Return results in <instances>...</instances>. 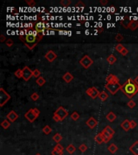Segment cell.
<instances>
[{"instance_id": "cell-15", "label": "cell", "mask_w": 138, "mask_h": 155, "mask_svg": "<svg viewBox=\"0 0 138 155\" xmlns=\"http://www.w3.org/2000/svg\"><path fill=\"white\" fill-rule=\"evenodd\" d=\"M129 150L134 155H138V141H136L129 148Z\"/></svg>"}, {"instance_id": "cell-48", "label": "cell", "mask_w": 138, "mask_h": 155, "mask_svg": "<svg viewBox=\"0 0 138 155\" xmlns=\"http://www.w3.org/2000/svg\"><path fill=\"white\" fill-rule=\"evenodd\" d=\"M4 41H7L6 37H5L4 35L1 34V35H0V42H4Z\"/></svg>"}, {"instance_id": "cell-9", "label": "cell", "mask_w": 138, "mask_h": 155, "mask_svg": "<svg viewBox=\"0 0 138 155\" xmlns=\"http://www.w3.org/2000/svg\"><path fill=\"white\" fill-rule=\"evenodd\" d=\"M24 116H25V118H26L30 123L34 122L36 120H37V116H36L35 112L33 111V108H31V109H29L26 113H25Z\"/></svg>"}, {"instance_id": "cell-2", "label": "cell", "mask_w": 138, "mask_h": 155, "mask_svg": "<svg viewBox=\"0 0 138 155\" xmlns=\"http://www.w3.org/2000/svg\"><path fill=\"white\" fill-rule=\"evenodd\" d=\"M43 37V35H39L38 37H35L32 34H26L24 36H19V38L24 45L27 46L29 49H32L37 45Z\"/></svg>"}, {"instance_id": "cell-30", "label": "cell", "mask_w": 138, "mask_h": 155, "mask_svg": "<svg viewBox=\"0 0 138 155\" xmlns=\"http://www.w3.org/2000/svg\"><path fill=\"white\" fill-rule=\"evenodd\" d=\"M125 47L124 45H123L122 44H120V43H119V44H117L116 45V47H115V49H116V50L118 52V53H121V52L123 51V49H124Z\"/></svg>"}, {"instance_id": "cell-29", "label": "cell", "mask_w": 138, "mask_h": 155, "mask_svg": "<svg viewBox=\"0 0 138 155\" xmlns=\"http://www.w3.org/2000/svg\"><path fill=\"white\" fill-rule=\"evenodd\" d=\"M104 130H105L106 132H108V133L110 134V135L112 136V137H113V135L115 134V131L113 130V129H112L111 127H110V126H108V125L106 126V127L104 128Z\"/></svg>"}, {"instance_id": "cell-25", "label": "cell", "mask_w": 138, "mask_h": 155, "mask_svg": "<svg viewBox=\"0 0 138 155\" xmlns=\"http://www.w3.org/2000/svg\"><path fill=\"white\" fill-rule=\"evenodd\" d=\"M53 140L55 142H57V144H59V142L62 140V136H61L60 133H56L55 135L53 137Z\"/></svg>"}, {"instance_id": "cell-32", "label": "cell", "mask_w": 138, "mask_h": 155, "mask_svg": "<svg viewBox=\"0 0 138 155\" xmlns=\"http://www.w3.org/2000/svg\"><path fill=\"white\" fill-rule=\"evenodd\" d=\"M15 75L16 78L18 79H20V78H23V70H20V69H18L15 72Z\"/></svg>"}, {"instance_id": "cell-39", "label": "cell", "mask_w": 138, "mask_h": 155, "mask_svg": "<svg viewBox=\"0 0 138 155\" xmlns=\"http://www.w3.org/2000/svg\"><path fill=\"white\" fill-rule=\"evenodd\" d=\"M123 40H124V37H123V35L118 33L116 36V41H117V42H121Z\"/></svg>"}, {"instance_id": "cell-49", "label": "cell", "mask_w": 138, "mask_h": 155, "mask_svg": "<svg viewBox=\"0 0 138 155\" xmlns=\"http://www.w3.org/2000/svg\"><path fill=\"white\" fill-rule=\"evenodd\" d=\"M100 3L102 5H103V6H106V5L108 3V1H107V0H100Z\"/></svg>"}, {"instance_id": "cell-20", "label": "cell", "mask_w": 138, "mask_h": 155, "mask_svg": "<svg viewBox=\"0 0 138 155\" xmlns=\"http://www.w3.org/2000/svg\"><path fill=\"white\" fill-rule=\"evenodd\" d=\"M106 118H107V120H108V121H110V122H113L116 119V116L114 114V112H110L108 114H107V116H106Z\"/></svg>"}, {"instance_id": "cell-41", "label": "cell", "mask_w": 138, "mask_h": 155, "mask_svg": "<svg viewBox=\"0 0 138 155\" xmlns=\"http://www.w3.org/2000/svg\"><path fill=\"white\" fill-rule=\"evenodd\" d=\"M13 45H14V42H13V40H12V39L7 40V41H6V45L7 46V47H12Z\"/></svg>"}, {"instance_id": "cell-46", "label": "cell", "mask_w": 138, "mask_h": 155, "mask_svg": "<svg viewBox=\"0 0 138 155\" xmlns=\"http://www.w3.org/2000/svg\"><path fill=\"white\" fill-rule=\"evenodd\" d=\"M128 53H129V50H128L126 48H124V49H123V51H122L121 53H120V54H121V55H123V56H126Z\"/></svg>"}, {"instance_id": "cell-38", "label": "cell", "mask_w": 138, "mask_h": 155, "mask_svg": "<svg viewBox=\"0 0 138 155\" xmlns=\"http://www.w3.org/2000/svg\"><path fill=\"white\" fill-rule=\"evenodd\" d=\"M31 99H32L33 101H37L39 99V95L37 94V92H34L31 95Z\"/></svg>"}, {"instance_id": "cell-47", "label": "cell", "mask_w": 138, "mask_h": 155, "mask_svg": "<svg viewBox=\"0 0 138 155\" xmlns=\"http://www.w3.org/2000/svg\"><path fill=\"white\" fill-rule=\"evenodd\" d=\"M53 120L56 121V122H59V121H61V119H60L57 115H55V114H53Z\"/></svg>"}, {"instance_id": "cell-12", "label": "cell", "mask_w": 138, "mask_h": 155, "mask_svg": "<svg viewBox=\"0 0 138 155\" xmlns=\"http://www.w3.org/2000/svg\"><path fill=\"white\" fill-rule=\"evenodd\" d=\"M86 125H87L90 128H94L96 125H97V124H98V122H97V120H95V119L93 117V116H90L87 120H86Z\"/></svg>"}, {"instance_id": "cell-21", "label": "cell", "mask_w": 138, "mask_h": 155, "mask_svg": "<svg viewBox=\"0 0 138 155\" xmlns=\"http://www.w3.org/2000/svg\"><path fill=\"white\" fill-rule=\"evenodd\" d=\"M116 61H117V58H116V57H115L113 54L109 55L108 57H107V62H108L110 65H113Z\"/></svg>"}, {"instance_id": "cell-22", "label": "cell", "mask_w": 138, "mask_h": 155, "mask_svg": "<svg viewBox=\"0 0 138 155\" xmlns=\"http://www.w3.org/2000/svg\"><path fill=\"white\" fill-rule=\"evenodd\" d=\"M107 149H108V151L111 153H115L117 152L118 150V147H117L115 144H111L110 146L107 147Z\"/></svg>"}, {"instance_id": "cell-18", "label": "cell", "mask_w": 138, "mask_h": 155, "mask_svg": "<svg viewBox=\"0 0 138 155\" xmlns=\"http://www.w3.org/2000/svg\"><path fill=\"white\" fill-rule=\"evenodd\" d=\"M129 28L131 29L132 31L137 29L138 28V21H136V20H131L129 23Z\"/></svg>"}, {"instance_id": "cell-26", "label": "cell", "mask_w": 138, "mask_h": 155, "mask_svg": "<svg viewBox=\"0 0 138 155\" xmlns=\"http://www.w3.org/2000/svg\"><path fill=\"white\" fill-rule=\"evenodd\" d=\"M66 150H67V152H68L69 153L72 154V153H74L75 152L76 148H75V146H74V145L70 144V145H69L67 147H66Z\"/></svg>"}, {"instance_id": "cell-44", "label": "cell", "mask_w": 138, "mask_h": 155, "mask_svg": "<svg viewBox=\"0 0 138 155\" xmlns=\"http://www.w3.org/2000/svg\"><path fill=\"white\" fill-rule=\"evenodd\" d=\"M33 111H34V112H35V114H36V116H37V117L40 116V110L38 109L37 107H34L33 108Z\"/></svg>"}, {"instance_id": "cell-51", "label": "cell", "mask_w": 138, "mask_h": 155, "mask_svg": "<svg viewBox=\"0 0 138 155\" xmlns=\"http://www.w3.org/2000/svg\"><path fill=\"white\" fill-rule=\"evenodd\" d=\"M88 34H89V31L86 30V35H88Z\"/></svg>"}, {"instance_id": "cell-45", "label": "cell", "mask_w": 138, "mask_h": 155, "mask_svg": "<svg viewBox=\"0 0 138 155\" xmlns=\"http://www.w3.org/2000/svg\"><path fill=\"white\" fill-rule=\"evenodd\" d=\"M130 126H131V129L136 128V121H134V120H130Z\"/></svg>"}, {"instance_id": "cell-14", "label": "cell", "mask_w": 138, "mask_h": 155, "mask_svg": "<svg viewBox=\"0 0 138 155\" xmlns=\"http://www.w3.org/2000/svg\"><path fill=\"white\" fill-rule=\"evenodd\" d=\"M101 134H102V137H103V139L104 143H107L108 141H110L111 140V138L113 137L112 136H111L108 132H106L104 129L101 132Z\"/></svg>"}, {"instance_id": "cell-1", "label": "cell", "mask_w": 138, "mask_h": 155, "mask_svg": "<svg viewBox=\"0 0 138 155\" xmlns=\"http://www.w3.org/2000/svg\"><path fill=\"white\" fill-rule=\"evenodd\" d=\"M120 91L129 99H132L136 93H138V85L136 83V82L133 79H129L122 85Z\"/></svg>"}, {"instance_id": "cell-23", "label": "cell", "mask_w": 138, "mask_h": 155, "mask_svg": "<svg viewBox=\"0 0 138 155\" xmlns=\"http://www.w3.org/2000/svg\"><path fill=\"white\" fill-rule=\"evenodd\" d=\"M99 99H100L101 101L104 102V101H106V100L107 99V98H108V95L107 94L106 91H103L100 92V94H99Z\"/></svg>"}, {"instance_id": "cell-50", "label": "cell", "mask_w": 138, "mask_h": 155, "mask_svg": "<svg viewBox=\"0 0 138 155\" xmlns=\"http://www.w3.org/2000/svg\"><path fill=\"white\" fill-rule=\"evenodd\" d=\"M134 81L136 82V84L138 85V75H137V76L136 77V79H134Z\"/></svg>"}, {"instance_id": "cell-3", "label": "cell", "mask_w": 138, "mask_h": 155, "mask_svg": "<svg viewBox=\"0 0 138 155\" xmlns=\"http://www.w3.org/2000/svg\"><path fill=\"white\" fill-rule=\"evenodd\" d=\"M121 87H122V85L120 83V82H107L105 85V88L108 91L111 95H116L117 91L121 89Z\"/></svg>"}, {"instance_id": "cell-28", "label": "cell", "mask_w": 138, "mask_h": 155, "mask_svg": "<svg viewBox=\"0 0 138 155\" xmlns=\"http://www.w3.org/2000/svg\"><path fill=\"white\" fill-rule=\"evenodd\" d=\"M42 131H43V132L45 134V135H49V134L51 132H52V128H51L49 125H45V126L43 128Z\"/></svg>"}, {"instance_id": "cell-24", "label": "cell", "mask_w": 138, "mask_h": 155, "mask_svg": "<svg viewBox=\"0 0 138 155\" xmlns=\"http://www.w3.org/2000/svg\"><path fill=\"white\" fill-rule=\"evenodd\" d=\"M45 79H44V77H42V76H40V78H38V79H37V81H36V82H37V84L39 86H43L44 84H45Z\"/></svg>"}, {"instance_id": "cell-10", "label": "cell", "mask_w": 138, "mask_h": 155, "mask_svg": "<svg viewBox=\"0 0 138 155\" xmlns=\"http://www.w3.org/2000/svg\"><path fill=\"white\" fill-rule=\"evenodd\" d=\"M45 58L47 59L49 62H53V61L57 58V54H56L53 50H49L47 52V53L45 54Z\"/></svg>"}, {"instance_id": "cell-34", "label": "cell", "mask_w": 138, "mask_h": 155, "mask_svg": "<svg viewBox=\"0 0 138 155\" xmlns=\"http://www.w3.org/2000/svg\"><path fill=\"white\" fill-rule=\"evenodd\" d=\"M53 149H56V150H58V151H61V152H63L64 148H63V146H61V145L59 143V144L56 145V146H54V148H53Z\"/></svg>"}, {"instance_id": "cell-19", "label": "cell", "mask_w": 138, "mask_h": 155, "mask_svg": "<svg viewBox=\"0 0 138 155\" xmlns=\"http://www.w3.org/2000/svg\"><path fill=\"white\" fill-rule=\"evenodd\" d=\"M95 141L97 144H99V145H100V144H102L103 142H104L103 141V137H102L101 132H99V133L96 134V135H95Z\"/></svg>"}, {"instance_id": "cell-11", "label": "cell", "mask_w": 138, "mask_h": 155, "mask_svg": "<svg viewBox=\"0 0 138 155\" xmlns=\"http://www.w3.org/2000/svg\"><path fill=\"white\" fill-rule=\"evenodd\" d=\"M18 117H19L18 114H17V113L15 112V111H11V112H10L8 114H7V120H8L10 122H15V121L18 119Z\"/></svg>"}, {"instance_id": "cell-6", "label": "cell", "mask_w": 138, "mask_h": 155, "mask_svg": "<svg viewBox=\"0 0 138 155\" xmlns=\"http://www.w3.org/2000/svg\"><path fill=\"white\" fill-rule=\"evenodd\" d=\"M53 114L57 115V116L61 119V121H62V120H65L66 117L68 116L69 112L66 110V109H65L63 107H59L54 112Z\"/></svg>"}, {"instance_id": "cell-43", "label": "cell", "mask_w": 138, "mask_h": 155, "mask_svg": "<svg viewBox=\"0 0 138 155\" xmlns=\"http://www.w3.org/2000/svg\"><path fill=\"white\" fill-rule=\"evenodd\" d=\"M62 154H63V152L56 150V149H53L52 150V155H62Z\"/></svg>"}, {"instance_id": "cell-5", "label": "cell", "mask_w": 138, "mask_h": 155, "mask_svg": "<svg viewBox=\"0 0 138 155\" xmlns=\"http://www.w3.org/2000/svg\"><path fill=\"white\" fill-rule=\"evenodd\" d=\"M79 63H80V65H82V66L84 67L85 69H88L90 65H93L94 61L88 55H85L80 59Z\"/></svg>"}, {"instance_id": "cell-4", "label": "cell", "mask_w": 138, "mask_h": 155, "mask_svg": "<svg viewBox=\"0 0 138 155\" xmlns=\"http://www.w3.org/2000/svg\"><path fill=\"white\" fill-rule=\"evenodd\" d=\"M11 99V95L3 87L0 88V107H3Z\"/></svg>"}, {"instance_id": "cell-33", "label": "cell", "mask_w": 138, "mask_h": 155, "mask_svg": "<svg viewBox=\"0 0 138 155\" xmlns=\"http://www.w3.org/2000/svg\"><path fill=\"white\" fill-rule=\"evenodd\" d=\"M61 5H62L63 7H68L70 4H71L70 0H61L60 2Z\"/></svg>"}, {"instance_id": "cell-17", "label": "cell", "mask_w": 138, "mask_h": 155, "mask_svg": "<svg viewBox=\"0 0 138 155\" xmlns=\"http://www.w3.org/2000/svg\"><path fill=\"white\" fill-rule=\"evenodd\" d=\"M120 82L119 79L116 75L110 74L107 77V82Z\"/></svg>"}, {"instance_id": "cell-36", "label": "cell", "mask_w": 138, "mask_h": 155, "mask_svg": "<svg viewBox=\"0 0 138 155\" xmlns=\"http://www.w3.org/2000/svg\"><path fill=\"white\" fill-rule=\"evenodd\" d=\"M79 150L82 152V153H84V152H86V150H87V146H86V145H85V144H82L81 146H79Z\"/></svg>"}, {"instance_id": "cell-40", "label": "cell", "mask_w": 138, "mask_h": 155, "mask_svg": "<svg viewBox=\"0 0 138 155\" xmlns=\"http://www.w3.org/2000/svg\"><path fill=\"white\" fill-rule=\"evenodd\" d=\"M25 2H26V3L29 7H35L36 5V2L34 0H25Z\"/></svg>"}, {"instance_id": "cell-31", "label": "cell", "mask_w": 138, "mask_h": 155, "mask_svg": "<svg viewBox=\"0 0 138 155\" xmlns=\"http://www.w3.org/2000/svg\"><path fill=\"white\" fill-rule=\"evenodd\" d=\"M79 117H80V116H79V114L77 112H74L72 114H71V119H72L73 120H74V121H77L79 119Z\"/></svg>"}, {"instance_id": "cell-8", "label": "cell", "mask_w": 138, "mask_h": 155, "mask_svg": "<svg viewBox=\"0 0 138 155\" xmlns=\"http://www.w3.org/2000/svg\"><path fill=\"white\" fill-rule=\"evenodd\" d=\"M23 70V79L24 81H29L30 79L32 77H33V74H32V70H31L28 66H24V68L22 69Z\"/></svg>"}, {"instance_id": "cell-16", "label": "cell", "mask_w": 138, "mask_h": 155, "mask_svg": "<svg viewBox=\"0 0 138 155\" xmlns=\"http://www.w3.org/2000/svg\"><path fill=\"white\" fill-rule=\"evenodd\" d=\"M62 79H63V80H64L65 82L69 83V82H70L71 81L74 79V76L71 74L70 72H66V73L63 75Z\"/></svg>"}, {"instance_id": "cell-7", "label": "cell", "mask_w": 138, "mask_h": 155, "mask_svg": "<svg viewBox=\"0 0 138 155\" xmlns=\"http://www.w3.org/2000/svg\"><path fill=\"white\" fill-rule=\"evenodd\" d=\"M86 95L91 98V99H96L97 97H99V95L100 94V91L97 89L96 87L92 86V87H90V88H88L87 90H86Z\"/></svg>"}, {"instance_id": "cell-35", "label": "cell", "mask_w": 138, "mask_h": 155, "mask_svg": "<svg viewBox=\"0 0 138 155\" xmlns=\"http://www.w3.org/2000/svg\"><path fill=\"white\" fill-rule=\"evenodd\" d=\"M40 71L38 70V69H35L34 70H33V72H32V74H33V77H35V78H40Z\"/></svg>"}, {"instance_id": "cell-27", "label": "cell", "mask_w": 138, "mask_h": 155, "mask_svg": "<svg viewBox=\"0 0 138 155\" xmlns=\"http://www.w3.org/2000/svg\"><path fill=\"white\" fill-rule=\"evenodd\" d=\"M1 126L4 128V129H7L10 126H11V122H10L8 120H3V122L1 123Z\"/></svg>"}, {"instance_id": "cell-13", "label": "cell", "mask_w": 138, "mask_h": 155, "mask_svg": "<svg viewBox=\"0 0 138 155\" xmlns=\"http://www.w3.org/2000/svg\"><path fill=\"white\" fill-rule=\"evenodd\" d=\"M120 127L124 129L125 132L129 131L131 129V126H130V121L129 120H124L123 122H121L120 124Z\"/></svg>"}, {"instance_id": "cell-52", "label": "cell", "mask_w": 138, "mask_h": 155, "mask_svg": "<svg viewBox=\"0 0 138 155\" xmlns=\"http://www.w3.org/2000/svg\"><path fill=\"white\" fill-rule=\"evenodd\" d=\"M36 155H41V154H40V153H37V154H36Z\"/></svg>"}, {"instance_id": "cell-37", "label": "cell", "mask_w": 138, "mask_h": 155, "mask_svg": "<svg viewBox=\"0 0 138 155\" xmlns=\"http://www.w3.org/2000/svg\"><path fill=\"white\" fill-rule=\"evenodd\" d=\"M127 105H128V107H129L130 108H133V107H136V102L134 100L131 99V100H129V102H128Z\"/></svg>"}, {"instance_id": "cell-42", "label": "cell", "mask_w": 138, "mask_h": 155, "mask_svg": "<svg viewBox=\"0 0 138 155\" xmlns=\"http://www.w3.org/2000/svg\"><path fill=\"white\" fill-rule=\"evenodd\" d=\"M75 7H82V8H84V7H86V5H85L83 2H82V1H79L78 3H76Z\"/></svg>"}]
</instances>
